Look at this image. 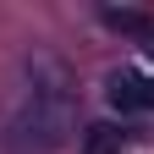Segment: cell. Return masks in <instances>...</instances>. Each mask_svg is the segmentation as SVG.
Wrapping results in <instances>:
<instances>
[{
  "label": "cell",
  "mask_w": 154,
  "mask_h": 154,
  "mask_svg": "<svg viewBox=\"0 0 154 154\" xmlns=\"http://www.w3.org/2000/svg\"><path fill=\"white\" fill-rule=\"evenodd\" d=\"M72 132H77V88L66 61H55L50 50L22 55V88L6 121V143L17 154H55L72 143Z\"/></svg>",
  "instance_id": "cell-1"
},
{
  "label": "cell",
  "mask_w": 154,
  "mask_h": 154,
  "mask_svg": "<svg viewBox=\"0 0 154 154\" xmlns=\"http://www.w3.org/2000/svg\"><path fill=\"white\" fill-rule=\"evenodd\" d=\"M105 99L121 110V116H132V110H154V77L138 72V66H121V72H110Z\"/></svg>",
  "instance_id": "cell-2"
},
{
  "label": "cell",
  "mask_w": 154,
  "mask_h": 154,
  "mask_svg": "<svg viewBox=\"0 0 154 154\" xmlns=\"http://www.w3.org/2000/svg\"><path fill=\"white\" fill-rule=\"evenodd\" d=\"M83 154H121V132H116L110 121L88 127V132H83Z\"/></svg>",
  "instance_id": "cell-3"
},
{
  "label": "cell",
  "mask_w": 154,
  "mask_h": 154,
  "mask_svg": "<svg viewBox=\"0 0 154 154\" xmlns=\"http://www.w3.org/2000/svg\"><path fill=\"white\" fill-rule=\"evenodd\" d=\"M105 22H110V28H121V33H149V17H143V11H116V6H110V11H105Z\"/></svg>",
  "instance_id": "cell-4"
}]
</instances>
